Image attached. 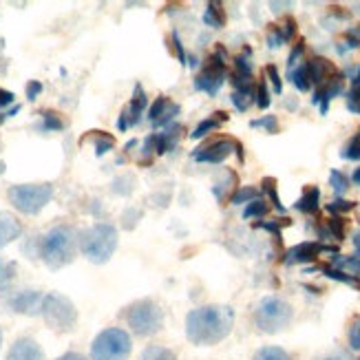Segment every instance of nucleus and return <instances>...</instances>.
Returning a JSON list of instances; mask_svg holds the SVG:
<instances>
[{
    "label": "nucleus",
    "instance_id": "nucleus-54",
    "mask_svg": "<svg viewBox=\"0 0 360 360\" xmlns=\"http://www.w3.org/2000/svg\"><path fill=\"white\" fill-rule=\"evenodd\" d=\"M352 241H354V248H356V255L360 257V230H358V232H354Z\"/></svg>",
    "mask_w": 360,
    "mask_h": 360
},
{
    "label": "nucleus",
    "instance_id": "nucleus-40",
    "mask_svg": "<svg viewBox=\"0 0 360 360\" xmlns=\"http://www.w3.org/2000/svg\"><path fill=\"white\" fill-rule=\"evenodd\" d=\"M292 224V219H281V221H257L255 224V228H261V230H268V232H272L274 234V237L278 239L281 237V228H283V226H290Z\"/></svg>",
    "mask_w": 360,
    "mask_h": 360
},
{
    "label": "nucleus",
    "instance_id": "nucleus-45",
    "mask_svg": "<svg viewBox=\"0 0 360 360\" xmlns=\"http://www.w3.org/2000/svg\"><path fill=\"white\" fill-rule=\"evenodd\" d=\"M345 44L347 49H360V25L345 31Z\"/></svg>",
    "mask_w": 360,
    "mask_h": 360
},
{
    "label": "nucleus",
    "instance_id": "nucleus-10",
    "mask_svg": "<svg viewBox=\"0 0 360 360\" xmlns=\"http://www.w3.org/2000/svg\"><path fill=\"white\" fill-rule=\"evenodd\" d=\"M323 252L338 255V250H336L334 245H325V243H321V241H303V243H296L294 248L288 250V252L283 255V263H285V265L311 263V261H316Z\"/></svg>",
    "mask_w": 360,
    "mask_h": 360
},
{
    "label": "nucleus",
    "instance_id": "nucleus-18",
    "mask_svg": "<svg viewBox=\"0 0 360 360\" xmlns=\"http://www.w3.org/2000/svg\"><path fill=\"white\" fill-rule=\"evenodd\" d=\"M22 234V224L11 212H0V248L9 245Z\"/></svg>",
    "mask_w": 360,
    "mask_h": 360
},
{
    "label": "nucleus",
    "instance_id": "nucleus-60",
    "mask_svg": "<svg viewBox=\"0 0 360 360\" xmlns=\"http://www.w3.org/2000/svg\"><path fill=\"white\" fill-rule=\"evenodd\" d=\"M0 347H3V332H0Z\"/></svg>",
    "mask_w": 360,
    "mask_h": 360
},
{
    "label": "nucleus",
    "instance_id": "nucleus-22",
    "mask_svg": "<svg viewBox=\"0 0 360 360\" xmlns=\"http://www.w3.org/2000/svg\"><path fill=\"white\" fill-rule=\"evenodd\" d=\"M330 265L336 270H340V272L360 278V257L358 255H334Z\"/></svg>",
    "mask_w": 360,
    "mask_h": 360
},
{
    "label": "nucleus",
    "instance_id": "nucleus-2",
    "mask_svg": "<svg viewBox=\"0 0 360 360\" xmlns=\"http://www.w3.org/2000/svg\"><path fill=\"white\" fill-rule=\"evenodd\" d=\"M80 248V234L71 226H56L40 239V257L49 268H65L75 259V250Z\"/></svg>",
    "mask_w": 360,
    "mask_h": 360
},
{
    "label": "nucleus",
    "instance_id": "nucleus-42",
    "mask_svg": "<svg viewBox=\"0 0 360 360\" xmlns=\"http://www.w3.org/2000/svg\"><path fill=\"white\" fill-rule=\"evenodd\" d=\"M265 75H268V80L272 82V89H274L276 96H281V93H283V80H281L278 69L274 65H268L265 67Z\"/></svg>",
    "mask_w": 360,
    "mask_h": 360
},
{
    "label": "nucleus",
    "instance_id": "nucleus-39",
    "mask_svg": "<svg viewBox=\"0 0 360 360\" xmlns=\"http://www.w3.org/2000/svg\"><path fill=\"white\" fill-rule=\"evenodd\" d=\"M303 53H305V40H299L294 44V49L288 56V71H292L294 67H299L303 62Z\"/></svg>",
    "mask_w": 360,
    "mask_h": 360
},
{
    "label": "nucleus",
    "instance_id": "nucleus-46",
    "mask_svg": "<svg viewBox=\"0 0 360 360\" xmlns=\"http://www.w3.org/2000/svg\"><path fill=\"white\" fill-rule=\"evenodd\" d=\"M170 42H173V51L177 53V60L186 67V65H188V56H186V51H184V44H181V40H179V34H177V31H173V36H170Z\"/></svg>",
    "mask_w": 360,
    "mask_h": 360
},
{
    "label": "nucleus",
    "instance_id": "nucleus-20",
    "mask_svg": "<svg viewBox=\"0 0 360 360\" xmlns=\"http://www.w3.org/2000/svg\"><path fill=\"white\" fill-rule=\"evenodd\" d=\"M294 208L303 212V214H314L321 208V191L319 186H307L303 195L299 197V201L294 203Z\"/></svg>",
    "mask_w": 360,
    "mask_h": 360
},
{
    "label": "nucleus",
    "instance_id": "nucleus-28",
    "mask_svg": "<svg viewBox=\"0 0 360 360\" xmlns=\"http://www.w3.org/2000/svg\"><path fill=\"white\" fill-rule=\"evenodd\" d=\"M91 142L96 146L98 158H102V155H106L108 150H113V146H115V139L104 131H98L96 135H91Z\"/></svg>",
    "mask_w": 360,
    "mask_h": 360
},
{
    "label": "nucleus",
    "instance_id": "nucleus-19",
    "mask_svg": "<svg viewBox=\"0 0 360 360\" xmlns=\"http://www.w3.org/2000/svg\"><path fill=\"white\" fill-rule=\"evenodd\" d=\"M345 219L342 217H332L327 219V221H323L316 232H319V239L321 241H342L345 239Z\"/></svg>",
    "mask_w": 360,
    "mask_h": 360
},
{
    "label": "nucleus",
    "instance_id": "nucleus-49",
    "mask_svg": "<svg viewBox=\"0 0 360 360\" xmlns=\"http://www.w3.org/2000/svg\"><path fill=\"white\" fill-rule=\"evenodd\" d=\"M40 93H42V84H40L38 80H31V82L27 84V98H29L31 102H34V100L40 96Z\"/></svg>",
    "mask_w": 360,
    "mask_h": 360
},
{
    "label": "nucleus",
    "instance_id": "nucleus-38",
    "mask_svg": "<svg viewBox=\"0 0 360 360\" xmlns=\"http://www.w3.org/2000/svg\"><path fill=\"white\" fill-rule=\"evenodd\" d=\"M255 104L259 106V108H268L270 104H272V98H270V91H268V84H265V80H261L259 84H257V93H255Z\"/></svg>",
    "mask_w": 360,
    "mask_h": 360
},
{
    "label": "nucleus",
    "instance_id": "nucleus-9",
    "mask_svg": "<svg viewBox=\"0 0 360 360\" xmlns=\"http://www.w3.org/2000/svg\"><path fill=\"white\" fill-rule=\"evenodd\" d=\"M228 80V65H226V49L221 44L217 46L214 53L206 60V67L195 77V89L214 98Z\"/></svg>",
    "mask_w": 360,
    "mask_h": 360
},
{
    "label": "nucleus",
    "instance_id": "nucleus-13",
    "mask_svg": "<svg viewBox=\"0 0 360 360\" xmlns=\"http://www.w3.org/2000/svg\"><path fill=\"white\" fill-rule=\"evenodd\" d=\"M42 301L44 294L36 292V290H22L15 292L9 299V307L15 311V314H25V316H38L42 309Z\"/></svg>",
    "mask_w": 360,
    "mask_h": 360
},
{
    "label": "nucleus",
    "instance_id": "nucleus-44",
    "mask_svg": "<svg viewBox=\"0 0 360 360\" xmlns=\"http://www.w3.org/2000/svg\"><path fill=\"white\" fill-rule=\"evenodd\" d=\"M283 44H285V40H283V34H281L278 25H272L268 29V46L270 49H278V46H283Z\"/></svg>",
    "mask_w": 360,
    "mask_h": 360
},
{
    "label": "nucleus",
    "instance_id": "nucleus-58",
    "mask_svg": "<svg viewBox=\"0 0 360 360\" xmlns=\"http://www.w3.org/2000/svg\"><path fill=\"white\" fill-rule=\"evenodd\" d=\"M0 173H5V164L3 162H0Z\"/></svg>",
    "mask_w": 360,
    "mask_h": 360
},
{
    "label": "nucleus",
    "instance_id": "nucleus-12",
    "mask_svg": "<svg viewBox=\"0 0 360 360\" xmlns=\"http://www.w3.org/2000/svg\"><path fill=\"white\" fill-rule=\"evenodd\" d=\"M179 113H181L179 104H175L166 96H160L148 106V122L153 127H170V124H175V117Z\"/></svg>",
    "mask_w": 360,
    "mask_h": 360
},
{
    "label": "nucleus",
    "instance_id": "nucleus-24",
    "mask_svg": "<svg viewBox=\"0 0 360 360\" xmlns=\"http://www.w3.org/2000/svg\"><path fill=\"white\" fill-rule=\"evenodd\" d=\"M288 80L294 84V89H296V91H301V93H305V91H309V89H311V82H309V71H307V60H305V62H301L299 67H294L292 71H288Z\"/></svg>",
    "mask_w": 360,
    "mask_h": 360
},
{
    "label": "nucleus",
    "instance_id": "nucleus-47",
    "mask_svg": "<svg viewBox=\"0 0 360 360\" xmlns=\"http://www.w3.org/2000/svg\"><path fill=\"white\" fill-rule=\"evenodd\" d=\"M349 347L360 352V316L349 327Z\"/></svg>",
    "mask_w": 360,
    "mask_h": 360
},
{
    "label": "nucleus",
    "instance_id": "nucleus-48",
    "mask_svg": "<svg viewBox=\"0 0 360 360\" xmlns=\"http://www.w3.org/2000/svg\"><path fill=\"white\" fill-rule=\"evenodd\" d=\"M278 29H281V34H283V40L290 42L296 36V20L288 15V18L283 20V25H278Z\"/></svg>",
    "mask_w": 360,
    "mask_h": 360
},
{
    "label": "nucleus",
    "instance_id": "nucleus-5",
    "mask_svg": "<svg viewBox=\"0 0 360 360\" xmlns=\"http://www.w3.org/2000/svg\"><path fill=\"white\" fill-rule=\"evenodd\" d=\"M133 349L131 334L122 327H106L91 342V360H129Z\"/></svg>",
    "mask_w": 360,
    "mask_h": 360
},
{
    "label": "nucleus",
    "instance_id": "nucleus-57",
    "mask_svg": "<svg viewBox=\"0 0 360 360\" xmlns=\"http://www.w3.org/2000/svg\"><path fill=\"white\" fill-rule=\"evenodd\" d=\"M5 120H7V113H0V127L5 124Z\"/></svg>",
    "mask_w": 360,
    "mask_h": 360
},
{
    "label": "nucleus",
    "instance_id": "nucleus-43",
    "mask_svg": "<svg viewBox=\"0 0 360 360\" xmlns=\"http://www.w3.org/2000/svg\"><path fill=\"white\" fill-rule=\"evenodd\" d=\"M13 272H15V265L0 257V290H3L9 283V281L13 278Z\"/></svg>",
    "mask_w": 360,
    "mask_h": 360
},
{
    "label": "nucleus",
    "instance_id": "nucleus-32",
    "mask_svg": "<svg viewBox=\"0 0 360 360\" xmlns=\"http://www.w3.org/2000/svg\"><path fill=\"white\" fill-rule=\"evenodd\" d=\"M349 184H352V179L345 175V173H340V170H332L330 173V186L334 188V193L340 197V195H345L347 191H349Z\"/></svg>",
    "mask_w": 360,
    "mask_h": 360
},
{
    "label": "nucleus",
    "instance_id": "nucleus-1",
    "mask_svg": "<svg viewBox=\"0 0 360 360\" xmlns=\"http://www.w3.org/2000/svg\"><path fill=\"white\" fill-rule=\"evenodd\" d=\"M234 327V309L228 305H201L188 311L186 336L193 345L212 347L226 340Z\"/></svg>",
    "mask_w": 360,
    "mask_h": 360
},
{
    "label": "nucleus",
    "instance_id": "nucleus-21",
    "mask_svg": "<svg viewBox=\"0 0 360 360\" xmlns=\"http://www.w3.org/2000/svg\"><path fill=\"white\" fill-rule=\"evenodd\" d=\"M224 122H228V113H226V111H217V113H212L210 117L201 120V122L197 124V127L193 129L191 139H201V137L210 135L212 131H217L219 127H221Z\"/></svg>",
    "mask_w": 360,
    "mask_h": 360
},
{
    "label": "nucleus",
    "instance_id": "nucleus-59",
    "mask_svg": "<svg viewBox=\"0 0 360 360\" xmlns=\"http://www.w3.org/2000/svg\"><path fill=\"white\" fill-rule=\"evenodd\" d=\"M354 11H360V3H356V5H354Z\"/></svg>",
    "mask_w": 360,
    "mask_h": 360
},
{
    "label": "nucleus",
    "instance_id": "nucleus-36",
    "mask_svg": "<svg viewBox=\"0 0 360 360\" xmlns=\"http://www.w3.org/2000/svg\"><path fill=\"white\" fill-rule=\"evenodd\" d=\"M354 208H356V201H347V199H340V197H336L334 201L327 203V210H330L334 217H340V214H345Z\"/></svg>",
    "mask_w": 360,
    "mask_h": 360
},
{
    "label": "nucleus",
    "instance_id": "nucleus-7",
    "mask_svg": "<svg viewBox=\"0 0 360 360\" xmlns=\"http://www.w3.org/2000/svg\"><path fill=\"white\" fill-rule=\"evenodd\" d=\"M11 206L22 214H38L53 199L51 184H18L7 193Z\"/></svg>",
    "mask_w": 360,
    "mask_h": 360
},
{
    "label": "nucleus",
    "instance_id": "nucleus-29",
    "mask_svg": "<svg viewBox=\"0 0 360 360\" xmlns=\"http://www.w3.org/2000/svg\"><path fill=\"white\" fill-rule=\"evenodd\" d=\"M139 360H177V356L170 352L168 347H162V345H148Z\"/></svg>",
    "mask_w": 360,
    "mask_h": 360
},
{
    "label": "nucleus",
    "instance_id": "nucleus-16",
    "mask_svg": "<svg viewBox=\"0 0 360 360\" xmlns=\"http://www.w3.org/2000/svg\"><path fill=\"white\" fill-rule=\"evenodd\" d=\"M7 360H44V354L34 338L22 336L9 347Z\"/></svg>",
    "mask_w": 360,
    "mask_h": 360
},
{
    "label": "nucleus",
    "instance_id": "nucleus-51",
    "mask_svg": "<svg viewBox=\"0 0 360 360\" xmlns=\"http://www.w3.org/2000/svg\"><path fill=\"white\" fill-rule=\"evenodd\" d=\"M321 360H354L347 352H336V354H330V356H325Z\"/></svg>",
    "mask_w": 360,
    "mask_h": 360
},
{
    "label": "nucleus",
    "instance_id": "nucleus-25",
    "mask_svg": "<svg viewBox=\"0 0 360 360\" xmlns=\"http://www.w3.org/2000/svg\"><path fill=\"white\" fill-rule=\"evenodd\" d=\"M257 199H261V191L255 186H239L237 191L230 195L232 206H241V203H245V206H248L250 201H257Z\"/></svg>",
    "mask_w": 360,
    "mask_h": 360
},
{
    "label": "nucleus",
    "instance_id": "nucleus-53",
    "mask_svg": "<svg viewBox=\"0 0 360 360\" xmlns=\"http://www.w3.org/2000/svg\"><path fill=\"white\" fill-rule=\"evenodd\" d=\"M270 7L274 13H281V11H285V7H292V3H270Z\"/></svg>",
    "mask_w": 360,
    "mask_h": 360
},
{
    "label": "nucleus",
    "instance_id": "nucleus-30",
    "mask_svg": "<svg viewBox=\"0 0 360 360\" xmlns=\"http://www.w3.org/2000/svg\"><path fill=\"white\" fill-rule=\"evenodd\" d=\"M234 73L239 75H252V49L245 46L243 53L234 58Z\"/></svg>",
    "mask_w": 360,
    "mask_h": 360
},
{
    "label": "nucleus",
    "instance_id": "nucleus-31",
    "mask_svg": "<svg viewBox=\"0 0 360 360\" xmlns=\"http://www.w3.org/2000/svg\"><path fill=\"white\" fill-rule=\"evenodd\" d=\"M252 360H292V356H290L283 347H274V345H270V347L259 349V352L252 356Z\"/></svg>",
    "mask_w": 360,
    "mask_h": 360
},
{
    "label": "nucleus",
    "instance_id": "nucleus-6",
    "mask_svg": "<svg viewBox=\"0 0 360 360\" xmlns=\"http://www.w3.org/2000/svg\"><path fill=\"white\" fill-rule=\"evenodd\" d=\"M124 319H127V325L131 327V332L142 338H148L153 334L162 332V327H164V311L150 299H142V301H135L133 305H129Z\"/></svg>",
    "mask_w": 360,
    "mask_h": 360
},
{
    "label": "nucleus",
    "instance_id": "nucleus-35",
    "mask_svg": "<svg viewBox=\"0 0 360 360\" xmlns=\"http://www.w3.org/2000/svg\"><path fill=\"white\" fill-rule=\"evenodd\" d=\"M250 127H252V129H263L265 133L274 135V133H278V117L276 115H263L259 120L250 122Z\"/></svg>",
    "mask_w": 360,
    "mask_h": 360
},
{
    "label": "nucleus",
    "instance_id": "nucleus-33",
    "mask_svg": "<svg viewBox=\"0 0 360 360\" xmlns=\"http://www.w3.org/2000/svg\"><path fill=\"white\" fill-rule=\"evenodd\" d=\"M340 158L347 160V162H358L360 160V129L358 133L349 139V142L345 144V148L340 150Z\"/></svg>",
    "mask_w": 360,
    "mask_h": 360
},
{
    "label": "nucleus",
    "instance_id": "nucleus-55",
    "mask_svg": "<svg viewBox=\"0 0 360 360\" xmlns=\"http://www.w3.org/2000/svg\"><path fill=\"white\" fill-rule=\"evenodd\" d=\"M352 84H360V67L354 71V75H352Z\"/></svg>",
    "mask_w": 360,
    "mask_h": 360
},
{
    "label": "nucleus",
    "instance_id": "nucleus-37",
    "mask_svg": "<svg viewBox=\"0 0 360 360\" xmlns=\"http://www.w3.org/2000/svg\"><path fill=\"white\" fill-rule=\"evenodd\" d=\"M62 129H65V122L60 120L56 111L42 113V131H62Z\"/></svg>",
    "mask_w": 360,
    "mask_h": 360
},
{
    "label": "nucleus",
    "instance_id": "nucleus-34",
    "mask_svg": "<svg viewBox=\"0 0 360 360\" xmlns=\"http://www.w3.org/2000/svg\"><path fill=\"white\" fill-rule=\"evenodd\" d=\"M270 210L268 201L265 199H257V201H250L245 210H243V219H259V217H265Z\"/></svg>",
    "mask_w": 360,
    "mask_h": 360
},
{
    "label": "nucleus",
    "instance_id": "nucleus-26",
    "mask_svg": "<svg viewBox=\"0 0 360 360\" xmlns=\"http://www.w3.org/2000/svg\"><path fill=\"white\" fill-rule=\"evenodd\" d=\"M278 184H276V179L274 177H263V181H261V188L259 191L270 199V203L272 206L278 210V212H285V206L281 203V197H278V188H276Z\"/></svg>",
    "mask_w": 360,
    "mask_h": 360
},
{
    "label": "nucleus",
    "instance_id": "nucleus-52",
    "mask_svg": "<svg viewBox=\"0 0 360 360\" xmlns=\"http://www.w3.org/2000/svg\"><path fill=\"white\" fill-rule=\"evenodd\" d=\"M58 360H89V358L82 356V354H77V352H69V354H62Z\"/></svg>",
    "mask_w": 360,
    "mask_h": 360
},
{
    "label": "nucleus",
    "instance_id": "nucleus-50",
    "mask_svg": "<svg viewBox=\"0 0 360 360\" xmlns=\"http://www.w3.org/2000/svg\"><path fill=\"white\" fill-rule=\"evenodd\" d=\"M13 100H15V96H13L11 91H5V89H0V108H5V106L13 104Z\"/></svg>",
    "mask_w": 360,
    "mask_h": 360
},
{
    "label": "nucleus",
    "instance_id": "nucleus-8",
    "mask_svg": "<svg viewBox=\"0 0 360 360\" xmlns=\"http://www.w3.org/2000/svg\"><path fill=\"white\" fill-rule=\"evenodd\" d=\"M40 316L46 321V325L56 332H71L77 323V309L75 305L62 294H44Z\"/></svg>",
    "mask_w": 360,
    "mask_h": 360
},
{
    "label": "nucleus",
    "instance_id": "nucleus-41",
    "mask_svg": "<svg viewBox=\"0 0 360 360\" xmlns=\"http://www.w3.org/2000/svg\"><path fill=\"white\" fill-rule=\"evenodd\" d=\"M347 108L352 113L360 115V84H352V89L347 91Z\"/></svg>",
    "mask_w": 360,
    "mask_h": 360
},
{
    "label": "nucleus",
    "instance_id": "nucleus-11",
    "mask_svg": "<svg viewBox=\"0 0 360 360\" xmlns=\"http://www.w3.org/2000/svg\"><path fill=\"white\" fill-rule=\"evenodd\" d=\"M234 148H237V139H230V137L214 139V142L193 150V160L197 164H224Z\"/></svg>",
    "mask_w": 360,
    "mask_h": 360
},
{
    "label": "nucleus",
    "instance_id": "nucleus-56",
    "mask_svg": "<svg viewBox=\"0 0 360 360\" xmlns=\"http://www.w3.org/2000/svg\"><path fill=\"white\" fill-rule=\"evenodd\" d=\"M352 181H354L356 186H360V168H356V170H354V175H352Z\"/></svg>",
    "mask_w": 360,
    "mask_h": 360
},
{
    "label": "nucleus",
    "instance_id": "nucleus-14",
    "mask_svg": "<svg viewBox=\"0 0 360 360\" xmlns=\"http://www.w3.org/2000/svg\"><path fill=\"white\" fill-rule=\"evenodd\" d=\"M342 91H345V75H342V73H336L330 82L323 84V86H319V89L314 91V98H311V104H316V106L321 108V113L327 115V113H330V104H332V100L338 98V96H342Z\"/></svg>",
    "mask_w": 360,
    "mask_h": 360
},
{
    "label": "nucleus",
    "instance_id": "nucleus-17",
    "mask_svg": "<svg viewBox=\"0 0 360 360\" xmlns=\"http://www.w3.org/2000/svg\"><path fill=\"white\" fill-rule=\"evenodd\" d=\"M144 111H148V96L142 84H135V91H133V98L129 102V106L124 108V115L129 120V127H137L139 122H142V115Z\"/></svg>",
    "mask_w": 360,
    "mask_h": 360
},
{
    "label": "nucleus",
    "instance_id": "nucleus-27",
    "mask_svg": "<svg viewBox=\"0 0 360 360\" xmlns=\"http://www.w3.org/2000/svg\"><path fill=\"white\" fill-rule=\"evenodd\" d=\"M316 270L323 272L327 278L338 281V283H345V285H352V288L360 290V278H356V276H352V274H345V272H340V270L332 268V265H319Z\"/></svg>",
    "mask_w": 360,
    "mask_h": 360
},
{
    "label": "nucleus",
    "instance_id": "nucleus-3",
    "mask_svg": "<svg viewBox=\"0 0 360 360\" xmlns=\"http://www.w3.org/2000/svg\"><path fill=\"white\" fill-rule=\"evenodd\" d=\"M80 250L91 263H106L117 250V228L96 224L80 234Z\"/></svg>",
    "mask_w": 360,
    "mask_h": 360
},
{
    "label": "nucleus",
    "instance_id": "nucleus-15",
    "mask_svg": "<svg viewBox=\"0 0 360 360\" xmlns=\"http://www.w3.org/2000/svg\"><path fill=\"white\" fill-rule=\"evenodd\" d=\"M307 71H309V82H311V86H316V89L323 86V84H327L338 73L332 62L327 60V58H321V56L307 60Z\"/></svg>",
    "mask_w": 360,
    "mask_h": 360
},
{
    "label": "nucleus",
    "instance_id": "nucleus-23",
    "mask_svg": "<svg viewBox=\"0 0 360 360\" xmlns=\"http://www.w3.org/2000/svg\"><path fill=\"white\" fill-rule=\"evenodd\" d=\"M203 25L210 29H221L226 25V9L221 3H208L203 11Z\"/></svg>",
    "mask_w": 360,
    "mask_h": 360
},
{
    "label": "nucleus",
    "instance_id": "nucleus-4",
    "mask_svg": "<svg viewBox=\"0 0 360 360\" xmlns=\"http://www.w3.org/2000/svg\"><path fill=\"white\" fill-rule=\"evenodd\" d=\"M294 321V309L281 296H265L255 307V325L263 334H278Z\"/></svg>",
    "mask_w": 360,
    "mask_h": 360
}]
</instances>
